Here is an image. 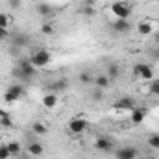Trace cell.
Here are the masks:
<instances>
[{"label": "cell", "instance_id": "cell-1", "mask_svg": "<svg viewBox=\"0 0 159 159\" xmlns=\"http://www.w3.org/2000/svg\"><path fill=\"white\" fill-rule=\"evenodd\" d=\"M35 74H37V69L32 65V61L28 57L26 59H19L15 69H13V76L17 80H20V81H30Z\"/></svg>", "mask_w": 159, "mask_h": 159}, {"label": "cell", "instance_id": "cell-2", "mask_svg": "<svg viewBox=\"0 0 159 159\" xmlns=\"http://www.w3.org/2000/svg\"><path fill=\"white\" fill-rule=\"evenodd\" d=\"M28 59L32 61V65H34L35 69H44L46 65H50V61H52V54H50L46 48H37V50H34V52L30 54Z\"/></svg>", "mask_w": 159, "mask_h": 159}, {"label": "cell", "instance_id": "cell-3", "mask_svg": "<svg viewBox=\"0 0 159 159\" xmlns=\"http://www.w3.org/2000/svg\"><path fill=\"white\" fill-rule=\"evenodd\" d=\"M24 94H26L24 85H20V83H13V85H9V87L6 89V93H4V102H6V104H13V102L20 100Z\"/></svg>", "mask_w": 159, "mask_h": 159}, {"label": "cell", "instance_id": "cell-4", "mask_svg": "<svg viewBox=\"0 0 159 159\" xmlns=\"http://www.w3.org/2000/svg\"><path fill=\"white\" fill-rule=\"evenodd\" d=\"M111 13L115 15V19H129L131 15V6L124 0H119V2H113L111 4Z\"/></svg>", "mask_w": 159, "mask_h": 159}, {"label": "cell", "instance_id": "cell-5", "mask_svg": "<svg viewBox=\"0 0 159 159\" xmlns=\"http://www.w3.org/2000/svg\"><path fill=\"white\" fill-rule=\"evenodd\" d=\"M133 74L139 76V80H146V81H152L154 80V69L146 63H137L133 67Z\"/></svg>", "mask_w": 159, "mask_h": 159}, {"label": "cell", "instance_id": "cell-6", "mask_svg": "<svg viewBox=\"0 0 159 159\" xmlns=\"http://www.w3.org/2000/svg\"><path fill=\"white\" fill-rule=\"evenodd\" d=\"M94 148L98 150V152H104V154H111L113 152V141L109 139V137H98L96 141H94Z\"/></svg>", "mask_w": 159, "mask_h": 159}, {"label": "cell", "instance_id": "cell-7", "mask_svg": "<svg viewBox=\"0 0 159 159\" xmlns=\"http://www.w3.org/2000/svg\"><path fill=\"white\" fill-rule=\"evenodd\" d=\"M115 157L117 159H137L139 157V150L133 148V146H124V148H119L115 152Z\"/></svg>", "mask_w": 159, "mask_h": 159}, {"label": "cell", "instance_id": "cell-8", "mask_svg": "<svg viewBox=\"0 0 159 159\" xmlns=\"http://www.w3.org/2000/svg\"><path fill=\"white\" fill-rule=\"evenodd\" d=\"M113 107L119 109V111H131V109H135L137 106H135V100H133V98H129V96H122L120 100L115 102Z\"/></svg>", "mask_w": 159, "mask_h": 159}, {"label": "cell", "instance_id": "cell-9", "mask_svg": "<svg viewBox=\"0 0 159 159\" xmlns=\"http://www.w3.org/2000/svg\"><path fill=\"white\" fill-rule=\"evenodd\" d=\"M111 28H113L115 34L124 35V34H128V32L131 30V24H129V20H126V19H117V20H113Z\"/></svg>", "mask_w": 159, "mask_h": 159}, {"label": "cell", "instance_id": "cell-10", "mask_svg": "<svg viewBox=\"0 0 159 159\" xmlns=\"http://www.w3.org/2000/svg\"><path fill=\"white\" fill-rule=\"evenodd\" d=\"M146 119V107H135V109H131V115H129V122L133 124V126H139V124H143Z\"/></svg>", "mask_w": 159, "mask_h": 159}, {"label": "cell", "instance_id": "cell-11", "mask_svg": "<svg viewBox=\"0 0 159 159\" xmlns=\"http://www.w3.org/2000/svg\"><path fill=\"white\" fill-rule=\"evenodd\" d=\"M69 129H70L72 133H76V135L83 133V131L87 129V120H85V119H72V120H69Z\"/></svg>", "mask_w": 159, "mask_h": 159}, {"label": "cell", "instance_id": "cell-12", "mask_svg": "<svg viewBox=\"0 0 159 159\" xmlns=\"http://www.w3.org/2000/svg\"><path fill=\"white\" fill-rule=\"evenodd\" d=\"M35 11L39 13L43 19H50V17L54 15V7H52L50 4H46V2H37V6H35Z\"/></svg>", "mask_w": 159, "mask_h": 159}, {"label": "cell", "instance_id": "cell-13", "mask_svg": "<svg viewBox=\"0 0 159 159\" xmlns=\"http://www.w3.org/2000/svg\"><path fill=\"white\" fill-rule=\"evenodd\" d=\"M28 154L30 156H34V157H39V156H43V152H44V148H43V144L41 143H37V141H30V144H28Z\"/></svg>", "mask_w": 159, "mask_h": 159}, {"label": "cell", "instance_id": "cell-14", "mask_svg": "<svg viewBox=\"0 0 159 159\" xmlns=\"http://www.w3.org/2000/svg\"><path fill=\"white\" fill-rule=\"evenodd\" d=\"M137 32H139V35L146 37V35H152V34H154V26H152L148 20H141L139 26H137Z\"/></svg>", "mask_w": 159, "mask_h": 159}, {"label": "cell", "instance_id": "cell-15", "mask_svg": "<svg viewBox=\"0 0 159 159\" xmlns=\"http://www.w3.org/2000/svg\"><path fill=\"white\" fill-rule=\"evenodd\" d=\"M43 106H44L46 109H54V107L57 106V94H56V93L44 94V96H43Z\"/></svg>", "mask_w": 159, "mask_h": 159}, {"label": "cell", "instance_id": "cell-16", "mask_svg": "<svg viewBox=\"0 0 159 159\" xmlns=\"http://www.w3.org/2000/svg\"><path fill=\"white\" fill-rule=\"evenodd\" d=\"M67 85H69V83H67V80H65V78L56 80V81H52V83H50V93H56V94H57V93L65 91V89H67Z\"/></svg>", "mask_w": 159, "mask_h": 159}, {"label": "cell", "instance_id": "cell-17", "mask_svg": "<svg viewBox=\"0 0 159 159\" xmlns=\"http://www.w3.org/2000/svg\"><path fill=\"white\" fill-rule=\"evenodd\" d=\"M94 85H96V89H107L109 85H111V80L107 78V74H100V76H96L94 78Z\"/></svg>", "mask_w": 159, "mask_h": 159}, {"label": "cell", "instance_id": "cell-18", "mask_svg": "<svg viewBox=\"0 0 159 159\" xmlns=\"http://www.w3.org/2000/svg\"><path fill=\"white\" fill-rule=\"evenodd\" d=\"M28 43H30V37H28L26 34H17V35L13 37V46L24 48V46H28Z\"/></svg>", "mask_w": 159, "mask_h": 159}, {"label": "cell", "instance_id": "cell-19", "mask_svg": "<svg viewBox=\"0 0 159 159\" xmlns=\"http://www.w3.org/2000/svg\"><path fill=\"white\" fill-rule=\"evenodd\" d=\"M106 74H107V78L111 80V81H113V80H117V78H119V74H120L119 65H117V63H109V65H107V72H106Z\"/></svg>", "mask_w": 159, "mask_h": 159}, {"label": "cell", "instance_id": "cell-20", "mask_svg": "<svg viewBox=\"0 0 159 159\" xmlns=\"http://www.w3.org/2000/svg\"><path fill=\"white\" fill-rule=\"evenodd\" d=\"M7 150H9L11 157H19V156L22 154V148H20V144H19L17 141H13V143H7Z\"/></svg>", "mask_w": 159, "mask_h": 159}, {"label": "cell", "instance_id": "cell-21", "mask_svg": "<svg viewBox=\"0 0 159 159\" xmlns=\"http://www.w3.org/2000/svg\"><path fill=\"white\" fill-rule=\"evenodd\" d=\"M80 13H81L83 17H89V19H91V17H94V15H96V9H94V6H93V4H85V6H81V7H80Z\"/></svg>", "mask_w": 159, "mask_h": 159}, {"label": "cell", "instance_id": "cell-22", "mask_svg": "<svg viewBox=\"0 0 159 159\" xmlns=\"http://www.w3.org/2000/svg\"><path fill=\"white\" fill-rule=\"evenodd\" d=\"M32 131H34L35 135H44L48 129H46V126H44L43 122H34V126H32Z\"/></svg>", "mask_w": 159, "mask_h": 159}, {"label": "cell", "instance_id": "cell-23", "mask_svg": "<svg viewBox=\"0 0 159 159\" xmlns=\"http://www.w3.org/2000/svg\"><path fill=\"white\" fill-rule=\"evenodd\" d=\"M148 146L154 150H159V133H152L148 137Z\"/></svg>", "mask_w": 159, "mask_h": 159}, {"label": "cell", "instance_id": "cell-24", "mask_svg": "<svg viewBox=\"0 0 159 159\" xmlns=\"http://www.w3.org/2000/svg\"><path fill=\"white\" fill-rule=\"evenodd\" d=\"M150 94H154V96L159 98V78H154L150 81Z\"/></svg>", "mask_w": 159, "mask_h": 159}, {"label": "cell", "instance_id": "cell-25", "mask_svg": "<svg viewBox=\"0 0 159 159\" xmlns=\"http://www.w3.org/2000/svg\"><path fill=\"white\" fill-rule=\"evenodd\" d=\"M41 34H43V35H54V26H52L50 22H44V24L41 26Z\"/></svg>", "mask_w": 159, "mask_h": 159}, {"label": "cell", "instance_id": "cell-26", "mask_svg": "<svg viewBox=\"0 0 159 159\" xmlns=\"http://www.w3.org/2000/svg\"><path fill=\"white\" fill-rule=\"evenodd\" d=\"M11 24V17L7 13H0V28H7Z\"/></svg>", "mask_w": 159, "mask_h": 159}, {"label": "cell", "instance_id": "cell-27", "mask_svg": "<svg viewBox=\"0 0 159 159\" xmlns=\"http://www.w3.org/2000/svg\"><path fill=\"white\" fill-rule=\"evenodd\" d=\"M80 81L87 85V83H91V81H94V78H93V76H91L89 72H80Z\"/></svg>", "mask_w": 159, "mask_h": 159}, {"label": "cell", "instance_id": "cell-28", "mask_svg": "<svg viewBox=\"0 0 159 159\" xmlns=\"http://www.w3.org/2000/svg\"><path fill=\"white\" fill-rule=\"evenodd\" d=\"M11 154L7 150V144H0V159H9Z\"/></svg>", "mask_w": 159, "mask_h": 159}, {"label": "cell", "instance_id": "cell-29", "mask_svg": "<svg viewBox=\"0 0 159 159\" xmlns=\"http://www.w3.org/2000/svg\"><path fill=\"white\" fill-rule=\"evenodd\" d=\"M0 126H4V128H11V126H13V120H11V117H9V113H7L6 117L0 119Z\"/></svg>", "mask_w": 159, "mask_h": 159}, {"label": "cell", "instance_id": "cell-30", "mask_svg": "<svg viewBox=\"0 0 159 159\" xmlns=\"http://www.w3.org/2000/svg\"><path fill=\"white\" fill-rule=\"evenodd\" d=\"M102 93H104L102 89H96V91L93 93V98H94V100H102V98H104V94H102Z\"/></svg>", "mask_w": 159, "mask_h": 159}, {"label": "cell", "instance_id": "cell-31", "mask_svg": "<svg viewBox=\"0 0 159 159\" xmlns=\"http://www.w3.org/2000/svg\"><path fill=\"white\" fill-rule=\"evenodd\" d=\"M7 4H9V7H13V9H19V7H20V0H7Z\"/></svg>", "mask_w": 159, "mask_h": 159}, {"label": "cell", "instance_id": "cell-32", "mask_svg": "<svg viewBox=\"0 0 159 159\" xmlns=\"http://www.w3.org/2000/svg\"><path fill=\"white\" fill-rule=\"evenodd\" d=\"M9 34H7V28H0V41L2 39H6Z\"/></svg>", "mask_w": 159, "mask_h": 159}, {"label": "cell", "instance_id": "cell-33", "mask_svg": "<svg viewBox=\"0 0 159 159\" xmlns=\"http://www.w3.org/2000/svg\"><path fill=\"white\" fill-rule=\"evenodd\" d=\"M32 157H34V156H30V154H20L17 159H32Z\"/></svg>", "mask_w": 159, "mask_h": 159}, {"label": "cell", "instance_id": "cell-34", "mask_svg": "<svg viewBox=\"0 0 159 159\" xmlns=\"http://www.w3.org/2000/svg\"><path fill=\"white\" fill-rule=\"evenodd\" d=\"M6 115H7V111H6V109H2V107H0V119H2V117H6Z\"/></svg>", "mask_w": 159, "mask_h": 159}, {"label": "cell", "instance_id": "cell-35", "mask_svg": "<svg viewBox=\"0 0 159 159\" xmlns=\"http://www.w3.org/2000/svg\"><path fill=\"white\" fill-rule=\"evenodd\" d=\"M154 39H156V44H157V46H159V32H157V34H156V35H154Z\"/></svg>", "mask_w": 159, "mask_h": 159}, {"label": "cell", "instance_id": "cell-36", "mask_svg": "<svg viewBox=\"0 0 159 159\" xmlns=\"http://www.w3.org/2000/svg\"><path fill=\"white\" fill-rule=\"evenodd\" d=\"M28 2H34V4H37V2H39V0H28Z\"/></svg>", "mask_w": 159, "mask_h": 159}]
</instances>
